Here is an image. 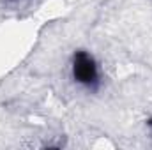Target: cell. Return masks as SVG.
Masks as SVG:
<instances>
[{
	"label": "cell",
	"instance_id": "1",
	"mask_svg": "<svg viewBox=\"0 0 152 150\" xmlns=\"http://www.w3.org/2000/svg\"><path fill=\"white\" fill-rule=\"evenodd\" d=\"M69 74L76 87L85 92H97L103 85V74L96 57L83 48H78L71 55Z\"/></svg>",
	"mask_w": 152,
	"mask_h": 150
},
{
	"label": "cell",
	"instance_id": "2",
	"mask_svg": "<svg viewBox=\"0 0 152 150\" xmlns=\"http://www.w3.org/2000/svg\"><path fill=\"white\" fill-rule=\"evenodd\" d=\"M145 124H147V127H149V129L152 131V117H149V118L145 120Z\"/></svg>",
	"mask_w": 152,
	"mask_h": 150
}]
</instances>
